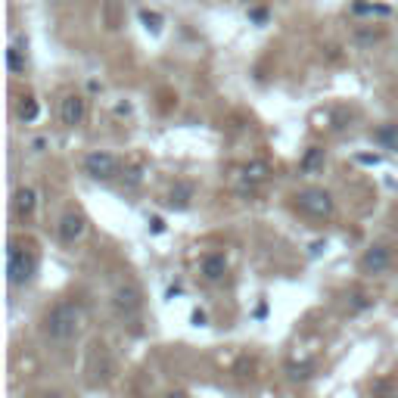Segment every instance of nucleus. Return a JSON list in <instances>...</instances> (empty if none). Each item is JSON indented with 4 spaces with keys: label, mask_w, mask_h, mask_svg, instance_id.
I'll list each match as a JSON object with an SVG mask.
<instances>
[{
    "label": "nucleus",
    "mask_w": 398,
    "mask_h": 398,
    "mask_svg": "<svg viewBox=\"0 0 398 398\" xmlns=\"http://www.w3.org/2000/svg\"><path fill=\"white\" fill-rule=\"evenodd\" d=\"M81 330V308L75 302H56L44 314V336L50 342H72Z\"/></svg>",
    "instance_id": "nucleus-1"
},
{
    "label": "nucleus",
    "mask_w": 398,
    "mask_h": 398,
    "mask_svg": "<svg viewBox=\"0 0 398 398\" xmlns=\"http://www.w3.org/2000/svg\"><path fill=\"white\" fill-rule=\"evenodd\" d=\"M35 271H37L35 255H31L25 246H19V243H10V249H6V280H10V286L31 283Z\"/></svg>",
    "instance_id": "nucleus-2"
},
{
    "label": "nucleus",
    "mask_w": 398,
    "mask_h": 398,
    "mask_svg": "<svg viewBox=\"0 0 398 398\" xmlns=\"http://www.w3.org/2000/svg\"><path fill=\"white\" fill-rule=\"evenodd\" d=\"M296 209L308 218H330L333 215V196L321 187H305V190L296 193Z\"/></svg>",
    "instance_id": "nucleus-3"
},
{
    "label": "nucleus",
    "mask_w": 398,
    "mask_h": 398,
    "mask_svg": "<svg viewBox=\"0 0 398 398\" xmlns=\"http://www.w3.org/2000/svg\"><path fill=\"white\" fill-rule=\"evenodd\" d=\"M84 174L93 180H112L118 178V159L109 153V149H93V153L84 155Z\"/></svg>",
    "instance_id": "nucleus-4"
},
{
    "label": "nucleus",
    "mask_w": 398,
    "mask_h": 398,
    "mask_svg": "<svg viewBox=\"0 0 398 398\" xmlns=\"http://www.w3.org/2000/svg\"><path fill=\"white\" fill-rule=\"evenodd\" d=\"M140 290H137L134 283H122L115 292H112V308L118 311L122 317H137V311H140Z\"/></svg>",
    "instance_id": "nucleus-5"
},
{
    "label": "nucleus",
    "mask_w": 398,
    "mask_h": 398,
    "mask_svg": "<svg viewBox=\"0 0 398 398\" xmlns=\"http://www.w3.org/2000/svg\"><path fill=\"white\" fill-rule=\"evenodd\" d=\"M56 230H59V240L72 246V243H78L87 234V218L81 211H66L59 218V224H56Z\"/></svg>",
    "instance_id": "nucleus-6"
},
{
    "label": "nucleus",
    "mask_w": 398,
    "mask_h": 398,
    "mask_svg": "<svg viewBox=\"0 0 398 398\" xmlns=\"http://www.w3.org/2000/svg\"><path fill=\"white\" fill-rule=\"evenodd\" d=\"M392 265V252L386 246H370L364 255H361V271L377 277V274H386Z\"/></svg>",
    "instance_id": "nucleus-7"
},
{
    "label": "nucleus",
    "mask_w": 398,
    "mask_h": 398,
    "mask_svg": "<svg viewBox=\"0 0 398 398\" xmlns=\"http://www.w3.org/2000/svg\"><path fill=\"white\" fill-rule=\"evenodd\" d=\"M87 115V100L78 97V93H68L66 100L59 103V118L66 128H75V124H81Z\"/></svg>",
    "instance_id": "nucleus-8"
},
{
    "label": "nucleus",
    "mask_w": 398,
    "mask_h": 398,
    "mask_svg": "<svg viewBox=\"0 0 398 398\" xmlns=\"http://www.w3.org/2000/svg\"><path fill=\"white\" fill-rule=\"evenodd\" d=\"M199 274H202V280H209V283H218V280H224V274H227V258H224L221 252L202 255V261H199Z\"/></svg>",
    "instance_id": "nucleus-9"
},
{
    "label": "nucleus",
    "mask_w": 398,
    "mask_h": 398,
    "mask_svg": "<svg viewBox=\"0 0 398 398\" xmlns=\"http://www.w3.org/2000/svg\"><path fill=\"white\" fill-rule=\"evenodd\" d=\"M12 205H16V215L19 218H31L37 209V193L35 187H19L16 196H12Z\"/></svg>",
    "instance_id": "nucleus-10"
},
{
    "label": "nucleus",
    "mask_w": 398,
    "mask_h": 398,
    "mask_svg": "<svg viewBox=\"0 0 398 398\" xmlns=\"http://www.w3.org/2000/svg\"><path fill=\"white\" fill-rule=\"evenodd\" d=\"M190 202H193V184L178 180V184L171 187V193H168V205H171V209H187Z\"/></svg>",
    "instance_id": "nucleus-11"
},
{
    "label": "nucleus",
    "mask_w": 398,
    "mask_h": 398,
    "mask_svg": "<svg viewBox=\"0 0 398 398\" xmlns=\"http://www.w3.org/2000/svg\"><path fill=\"white\" fill-rule=\"evenodd\" d=\"M298 168H302V174H317L323 168V149L321 146L305 149V155L298 159Z\"/></svg>",
    "instance_id": "nucleus-12"
},
{
    "label": "nucleus",
    "mask_w": 398,
    "mask_h": 398,
    "mask_svg": "<svg viewBox=\"0 0 398 398\" xmlns=\"http://www.w3.org/2000/svg\"><path fill=\"white\" fill-rule=\"evenodd\" d=\"M37 115H41V106H37L35 97H22V103H19V118H22L25 124L37 122Z\"/></svg>",
    "instance_id": "nucleus-13"
},
{
    "label": "nucleus",
    "mask_w": 398,
    "mask_h": 398,
    "mask_svg": "<svg viewBox=\"0 0 398 398\" xmlns=\"http://www.w3.org/2000/svg\"><path fill=\"white\" fill-rule=\"evenodd\" d=\"M377 140L383 143L386 149H398V124H383L377 131Z\"/></svg>",
    "instance_id": "nucleus-14"
},
{
    "label": "nucleus",
    "mask_w": 398,
    "mask_h": 398,
    "mask_svg": "<svg viewBox=\"0 0 398 398\" xmlns=\"http://www.w3.org/2000/svg\"><path fill=\"white\" fill-rule=\"evenodd\" d=\"M22 53H25V50H19V47H10V50H6V68H10L12 75H22V72H25Z\"/></svg>",
    "instance_id": "nucleus-15"
},
{
    "label": "nucleus",
    "mask_w": 398,
    "mask_h": 398,
    "mask_svg": "<svg viewBox=\"0 0 398 398\" xmlns=\"http://www.w3.org/2000/svg\"><path fill=\"white\" fill-rule=\"evenodd\" d=\"M243 178L252 180V184H258V180L267 178V165H265V162H252V165L243 168Z\"/></svg>",
    "instance_id": "nucleus-16"
},
{
    "label": "nucleus",
    "mask_w": 398,
    "mask_h": 398,
    "mask_svg": "<svg viewBox=\"0 0 398 398\" xmlns=\"http://www.w3.org/2000/svg\"><path fill=\"white\" fill-rule=\"evenodd\" d=\"M140 19H143V22H146V28L159 31V25H162V16H159V12H149V10H143V12H140Z\"/></svg>",
    "instance_id": "nucleus-17"
},
{
    "label": "nucleus",
    "mask_w": 398,
    "mask_h": 398,
    "mask_svg": "<svg viewBox=\"0 0 398 398\" xmlns=\"http://www.w3.org/2000/svg\"><path fill=\"white\" fill-rule=\"evenodd\" d=\"M249 19H252L255 25H265V22H267V12L258 10V6H252V10H249Z\"/></svg>",
    "instance_id": "nucleus-18"
},
{
    "label": "nucleus",
    "mask_w": 398,
    "mask_h": 398,
    "mask_svg": "<svg viewBox=\"0 0 398 398\" xmlns=\"http://www.w3.org/2000/svg\"><path fill=\"white\" fill-rule=\"evenodd\" d=\"M193 323H196V327H202V323H205V311H193Z\"/></svg>",
    "instance_id": "nucleus-19"
},
{
    "label": "nucleus",
    "mask_w": 398,
    "mask_h": 398,
    "mask_svg": "<svg viewBox=\"0 0 398 398\" xmlns=\"http://www.w3.org/2000/svg\"><path fill=\"white\" fill-rule=\"evenodd\" d=\"M153 230H155V234H162V230H165V224H162V218H153Z\"/></svg>",
    "instance_id": "nucleus-20"
},
{
    "label": "nucleus",
    "mask_w": 398,
    "mask_h": 398,
    "mask_svg": "<svg viewBox=\"0 0 398 398\" xmlns=\"http://www.w3.org/2000/svg\"><path fill=\"white\" fill-rule=\"evenodd\" d=\"M41 398H66V395H62V392H56V389H53V392H44Z\"/></svg>",
    "instance_id": "nucleus-21"
},
{
    "label": "nucleus",
    "mask_w": 398,
    "mask_h": 398,
    "mask_svg": "<svg viewBox=\"0 0 398 398\" xmlns=\"http://www.w3.org/2000/svg\"><path fill=\"white\" fill-rule=\"evenodd\" d=\"M165 398H187V395H184V392H168Z\"/></svg>",
    "instance_id": "nucleus-22"
}]
</instances>
